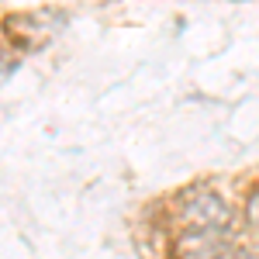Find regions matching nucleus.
Masks as SVG:
<instances>
[{"instance_id": "7ed1b4c3", "label": "nucleus", "mask_w": 259, "mask_h": 259, "mask_svg": "<svg viewBox=\"0 0 259 259\" xmlns=\"http://www.w3.org/2000/svg\"><path fill=\"white\" fill-rule=\"evenodd\" d=\"M245 218H249V225H252V228H259V190H252V194H249V204H245Z\"/></svg>"}, {"instance_id": "f257e3e1", "label": "nucleus", "mask_w": 259, "mask_h": 259, "mask_svg": "<svg viewBox=\"0 0 259 259\" xmlns=\"http://www.w3.org/2000/svg\"><path fill=\"white\" fill-rule=\"evenodd\" d=\"M177 221L183 232H228L232 207L207 187H187L180 194Z\"/></svg>"}, {"instance_id": "f03ea898", "label": "nucleus", "mask_w": 259, "mask_h": 259, "mask_svg": "<svg viewBox=\"0 0 259 259\" xmlns=\"http://www.w3.org/2000/svg\"><path fill=\"white\" fill-rule=\"evenodd\" d=\"M225 232H187L177 242V252L183 259H221L225 256Z\"/></svg>"}]
</instances>
